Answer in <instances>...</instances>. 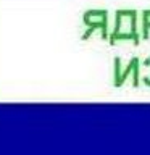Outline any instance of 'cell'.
<instances>
[{"instance_id":"1","label":"cell","mask_w":150,"mask_h":155,"mask_svg":"<svg viewBox=\"0 0 150 155\" xmlns=\"http://www.w3.org/2000/svg\"><path fill=\"white\" fill-rule=\"evenodd\" d=\"M115 86L116 87H119V86H123V82L126 81V78L129 76V73H132L134 74V79H132V87H137L140 84V74H139V70H140V60H139V57H132L131 58V61H129V65L124 68V71H121V60L119 58H116L115 60Z\"/></svg>"},{"instance_id":"2","label":"cell","mask_w":150,"mask_h":155,"mask_svg":"<svg viewBox=\"0 0 150 155\" xmlns=\"http://www.w3.org/2000/svg\"><path fill=\"white\" fill-rule=\"evenodd\" d=\"M150 31V10L142 12V39H148Z\"/></svg>"},{"instance_id":"3","label":"cell","mask_w":150,"mask_h":155,"mask_svg":"<svg viewBox=\"0 0 150 155\" xmlns=\"http://www.w3.org/2000/svg\"><path fill=\"white\" fill-rule=\"evenodd\" d=\"M144 84H145V86H148V87H150V74H148V76H145V78H144Z\"/></svg>"}]
</instances>
